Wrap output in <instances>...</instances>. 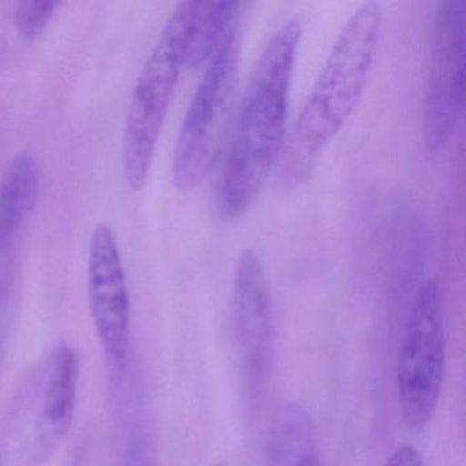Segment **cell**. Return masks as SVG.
Returning <instances> with one entry per match:
<instances>
[{"instance_id": "1", "label": "cell", "mask_w": 466, "mask_h": 466, "mask_svg": "<svg viewBox=\"0 0 466 466\" xmlns=\"http://www.w3.org/2000/svg\"><path fill=\"white\" fill-rule=\"evenodd\" d=\"M299 40V21H285L261 51L250 76L220 182L225 217L244 215L279 162L288 137L289 97Z\"/></svg>"}, {"instance_id": "8", "label": "cell", "mask_w": 466, "mask_h": 466, "mask_svg": "<svg viewBox=\"0 0 466 466\" xmlns=\"http://www.w3.org/2000/svg\"><path fill=\"white\" fill-rule=\"evenodd\" d=\"M233 324L250 384L260 383L271 359L274 313L266 268L252 248L239 253L233 277Z\"/></svg>"}, {"instance_id": "10", "label": "cell", "mask_w": 466, "mask_h": 466, "mask_svg": "<svg viewBox=\"0 0 466 466\" xmlns=\"http://www.w3.org/2000/svg\"><path fill=\"white\" fill-rule=\"evenodd\" d=\"M238 2H195L192 23L187 34L185 67L195 69L217 53L223 40L233 31L231 24L238 12Z\"/></svg>"}, {"instance_id": "7", "label": "cell", "mask_w": 466, "mask_h": 466, "mask_svg": "<svg viewBox=\"0 0 466 466\" xmlns=\"http://www.w3.org/2000/svg\"><path fill=\"white\" fill-rule=\"evenodd\" d=\"M88 297L103 349L108 360L121 370L129 354V291L118 242L105 223L94 228L89 241Z\"/></svg>"}, {"instance_id": "5", "label": "cell", "mask_w": 466, "mask_h": 466, "mask_svg": "<svg viewBox=\"0 0 466 466\" xmlns=\"http://www.w3.org/2000/svg\"><path fill=\"white\" fill-rule=\"evenodd\" d=\"M446 364L443 299L436 280L417 291L400 338L397 391L400 414L410 430L424 431L441 400Z\"/></svg>"}, {"instance_id": "4", "label": "cell", "mask_w": 466, "mask_h": 466, "mask_svg": "<svg viewBox=\"0 0 466 466\" xmlns=\"http://www.w3.org/2000/svg\"><path fill=\"white\" fill-rule=\"evenodd\" d=\"M193 12L195 0L181 2L174 9L136 83L124 135V173L132 189H141L148 178L157 140L185 67Z\"/></svg>"}, {"instance_id": "3", "label": "cell", "mask_w": 466, "mask_h": 466, "mask_svg": "<svg viewBox=\"0 0 466 466\" xmlns=\"http://www.w3.org/2000/svg\"><path fill=\"white\" fill-rule=\"evenodd\" d=\"M238 72V40L231 31L209 59L182 119L171 168L177 189H195L219 162L236 116Z\"/></svg>"}, {"instance_id": "2", "label": "cell", "mask_w": 466, "mask_h": 466, "mask_svg": "<svg viewBox=\"0 0 466 466\" xmlns=\"http://www.w3.org/2000/svg\"><path fill=\"white\" fill-rule=\"evenodd\" d=\"M381 25L383 7L378 2L361 5L346 21L286 137L277 166L279 187L304 185L356 110L372 70Z\"/></svg>"}, {"instance_id": "12", "label": "cell", "mask_w": 466, "mask_h": 466, "mask_svg": "<svg viewBox=\"0 0 466 466\" xmlns=\"http://www.w3.org/2000/svg\"><path fill=\"white\" fill-rule=\"evenodd\" d=\"M383 466H424V460L416 447L402 444L390 454Z\"/></svg>"}, {"instance_id": "9", "label": "cell", "mask_w": 466, "mask_h": 466, "mask_svg": "<svg viewBox=\"0 0 466 466\" xmlns=\"http://www.w3.org/2000/svg\"><path fill=\"white\" fill-rule=\"evenodd\" d=\"M78 360L69 345H61L51 359L40 413L42 443L56 444L66 435L75 416Z\"/></svg>"}, {"instance_id": "6", "label": "cell", "mask_w": 466, "mask_h": 466, "mask_svg": "<svg viewBox=\"0 0 466 466\" xmlns=\"http://www.w3.org/2000/svg\"><path fill=\"white\" fill-rule=\"evenodd\" d=\"M466 2L436 6L430 77L424 106V141L431 152L450 143L465 107Z\"/></svg>"}, {"instance_id": "11", "label": "cell", "mask_w": 466, "mask_h": 466, "mask_svg": "<svg viewBox=\"0 0 466 466\" xmlns=\"http://www.w3.org/2000/svg\"><path fill=\"white\" fill-rule=\"evenodd\" d=\"M56 2H20L15 9V26L18 34L26 42H35L54 17Z\"/></svg>"}]
</instances>
